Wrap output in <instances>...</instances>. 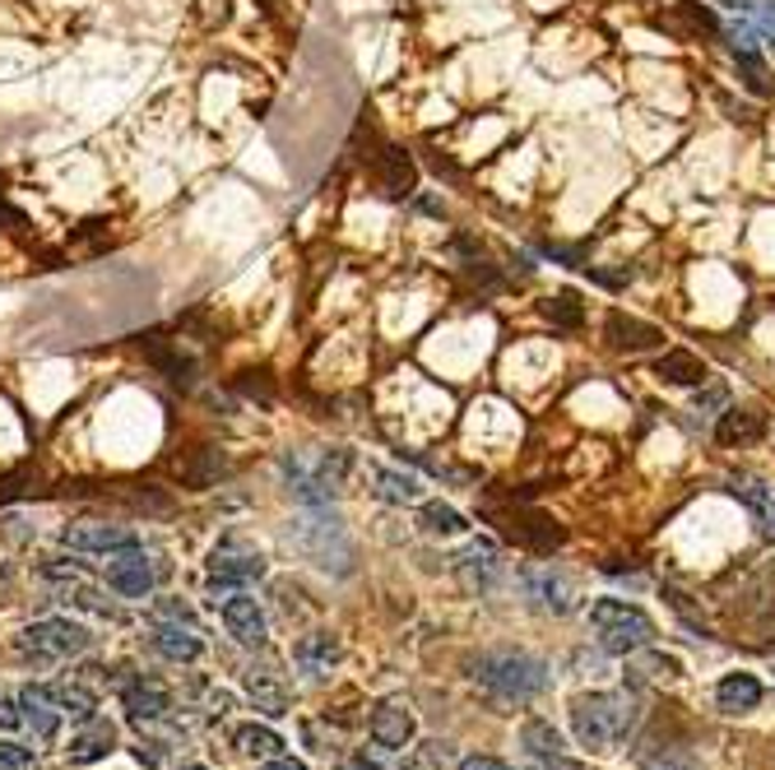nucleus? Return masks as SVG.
Here are the masks:
<instances>
[{
  "label": "nucleus",
  "instance_id": "obj_32",
  "mask_svg": "<svg viewBox=\"0 0 775 770\" xmlns=\"http://www.w3.org/2000/svg\"><path fill=\"white\" fill-rule=\"evenodd\" d=\"M237 747H242L247 757H261V761L284 757V738H279L274 729H265V724H247V729H237Z\"/></svg>",
  "mask_w": 775,
  "mask_h": 770
},
{
  "label": "nucleus",
  "instance_id": "obj_36",
  "mask_svg": "<svg viewBox=\"0 0 775 770\" xmlns=\"http://www.w3.org/2000/svg\"><path fill=\"white\" fill-rule=\"evenodd\" d=\"M678 20H687L697 33H711V38H720V33H725V28H720V20H715V10H711V5H678Z\"/></svg>",
  "mask_w": 775,
  "mask_h": 770
},
{
  "label": "nucleus",
  "instance_id": "obj_23",
  "mask_svg": "<svg viewBox=\"0 0 775 770\" xmlns=\"http://www.w3.org/2000/svg\"><path fill=\"white\" fill-rule=\"evenodd\" d=\"M116 747V729L108 724V720H89L84 724L75 738H71V747H65V757H71L75 766H93V761H102L108 752Z\"/></svg>",
  "mask_w": 775,
  "mask_h": 770
},
{
  "label": "nucleus",
  "instance_id": "obj_38",
  "mask_svg": "<svg viewBox=\"0 0 775 770\" xmlns=\"http://www.w3.org/2000/svg\"><path fill=\"white\" fill-rule=\"evenodd\" d=\"M0 766H5V770H33V747L0 743Z\"/></svg>",
  "mask_w": 775,
  "mask_h": 770
},
{
  "label": "nucleus",
  "instance_id": "obj_50",
  "mask_svg": "<svg viewBox=\"0 0 775 770\" xmlns=\"http://www.w3.org/2000/svg\"><path fill=\"white\" fill-rule=\"evenodd\" d=\"M349 770H382V766H372V761H353Z\"/></svg>",
  "mask_w": 775,
  "mask_h": 770
},
{
  "label": "nucleus",
  "instance_id": "obj_8",
  "mask_svg": "<svg viewBox=\"0 0 775 770\" xmlns=\"http://www.w3.org/2000/svg\"><path fill=\"white\" fill-rule=\"evenodd\" d=\"M61 544L71 548V552H102V557H112V552H122V548H140V538H135V530H126V524H71V530L61 534Z\"/></svg>",
  "mask_w": 775,
  "mask_h": 770
},
{
  "label": "nucleus",
  "instance_id": "obj_9",
  "mask_svg": "<svg viewBox=\"0 0 775 770\" xmlns=\"http://www.w3.org/2000/svg\"><path fill=\"white\" fill-rule=\"evenodd\" d=\"M223 626H228V636L237 645H251V650H261L265 645V612L261 604L251 599L247 589H233V594H223Z\"/></svg>",
  "mask_w": 775,
  "mask_h": 770
},
{
  "label": "nucleus",
  "instance_id": "obj_2",
  "mask_svg": "<svg viewBox=\"0 0 775 770\" xmlns=\"http://www.w3.org/2000/svg\"><path fill=\"white\" fill-rule=\"evenodd\" d=\"M484 520L497 524V534L511 538L515 548L539 552V557L558 552V548L566 544V530H562V524H558L553 516H543L539 506H529L525 497H507V501L488 497V501H484Z\"/></svg>",
  "mask_w": 775,
  "mask_h": 770
},
{
  "label": "nucleus",
  "instance_id": "obj_3",
  "mask_svg": "<svg viewBox=\"0 0 775 770\" xmlns=\"http://www.w3.org/2000/svg\"><path fill=\"white\" fill-rule=\"evenodd\" d=\"M288 544L298 548L307 562H316L321 571H335V575H349L353 571V544L343 534L339 516H325V506H307L302 520L288 524Z\"/></svg>",
  "mask_w": 775,
  "mask_h": 770
},
{
  "label": "nucleus",
  "instance_id": "obj_14",
  "mask_svg": "<svg viewBox=\"0 0 775 770\" xmlns=\"http://www.w3.org/2000/svg\"><path fill=\"white\" fill-rule=\"evenodd\" d=\"M177 479L191 487V493H204V487H214L223 474H228V455L218 446H191L186 455H177Z\"/></svg>",
  "mask_w": 775,
  "mask_h": 770
},
{
  "label": "nucleus",
  "instance_id": "obj_19",
  "mask_svg": "<svg viewBox=\"0 0 775 770\" xmlns=\"http://www.w3.org/2000/svg\"><path fill=\"white\" fill-rule=\"evenodd\" d=\"M372 738L382 743V747H390V752H404L409 743H413V715H409V706H400V701H382L372 710Z\"/></svg>",
  "mask_w": 775,
  "mask_h": 770
},
{
  "label": "nucleus",
  "instance_id": "obj_45",
  "mask_svg": "<svg viewBox=\"0 0 775 770\" xmlns=\"http://www.w3.org/2000/svg\"><path fill=\"white\" fill-rule=\"evenodd\" d=\"M24 479H0V506H5V501H20L24 493H28V487H20Z\"/></svg>",
  "mask_w": 775,
  "mask_h": 770
},
{
  "label": "nucleus",
  "instance_id": "obj_47",
  "mask_svg": "<svg viewBox=\"0 0 775 770\" xmlns=\"http://www.w3.org/2000/svg\"><path fill=\"white\" fill-rule=\"evenodd\" d=\"M135 757H140L145 766H159V752H153V747H145V743H140V747H135Z\"/></svg>",
  "mask_w": 775,
  "mask_h": 770
},
{
  "label": "nucleus",
  "instance_id": "obj_46",
  "mask_svg": "<svg viewBox=\"0 0 775 770\" xmlns=\"http://www.w3.org/2000/svg\"><path fill=\"white\" fill-rule=\"evenodd\" d=\"M265 770H307V766L292 761V757H274V761H265Z\"/></svg>",
  "mask_w": 775,
  "mask_h": 770
},
{
  "label": "nucleus",
  "instance_id": "obj_4",
  "mask_svg": "<svg viewBox=\"0 0 775 770\" xmlns=\"http://www.w3.org/2000/svg\"><path fill=\"white\" fill-rule=\"evenodd\" d=\"M474 678L484 682L492 696L502 701H529L548 687V669L534 655H511V650H497V655H478L474 659Z\"/></svg>",
  "mask_w": 775,
  "mask_h": 770
},
{
  "label": "nucleus",
  "instance_id": "obj_49",
  "mask_svg": "<svg viewBox=\"0 0 775 770\" xmlns=\"http://www.w3.org/2000/svg\"><path fill=\"white\" fill-rule=\"evenodd\" d=\"M228 706H233V696H228V692H214V710L223 715V710H228Z\"/></svg>",
  "mask_w": 775,
  "mask_h": 770
},
{
  "label": "nucleus",
  "instance_id": "obj_13",
  "mask_svg": "<svg viewBox=\"0 0 775 770\" xmlns=\"http://www.w3.org/2000/svg\"><path fill=\"white\" fill-rule=\"evenodd\" d=\"M604 339H609V348H617V353H646V348L664 344V330L650 325V321H636V316H627V311H609Z\"/></svg>",
  "mask_w": 775,
  "mask_h": 770
},
{
  "label": "nucleus",
  "instance_id": "obj_1",
  "mask_svg": "<svg viewBox=\"0 0 775 770\" xmlns=\"http://www.w3.org/2000/svg\"><path fill=\"white\" fill-rule=\"evenodd\" d=\"M636 720H641L636 701L632 696H617V692L580 696L572 706V729H576L580 747H590V752H613L636 729Z\"/></svg>",
  "mask_w": 775,
  "mask_h": 770
},
{
  "label": "nucleus",
  "instance_id": "obj_30",
  "mask_svg": "<svg viewBox=\"0 0 775 770\" xmlns=\"http://www.w3.org/2000/svg\"><path fill=\"white\" fill-rule=\"evenodd\" d=\"M38 692H42L57 710L75 715V720H93V696L84 692V687H71V682H38Z\"/></svg>",
  "mask_w": 775,
  "mask_h": 770
},
{
  "label": "nucleus",
  "instance_id": "obj_20",
  "mask_svg": "<svg viewBox=\"0 0 775 770\" xmlns=\"http://www.w3.org/2000/svg\"><path fill=\"white\" fill-rule=\"evenodd\" d=\"M372 167H376V182H382V190H386L390 200L409 196L413 182H418V172H413V159H409L404 149H395V145H386L382 153H376Z\"/></svg>",
  "mask_w": 775,
  "mask_h": 770
},
{
  "label": "nucleus",
  "instance_id": "obj_42",
  "mask_svg": "<svg viewBox=\"0 0 775 770\" xmlns=\"http://www.w3.org/2000/svg\"><path fill=\"white\" fill-rule=\"evenodd\" d=\"M71 604H75V608H84V612H102V618L112 612L108 604H102V594H98V589H89V585H79V589L71 594Z\"/></svg>",
  "mask_w": 775,
  "mask_h": 770
},
{
  "label": "nucleus",
  "instance_id": "obj_22",
  "mask_svg": "<svg viewBox=\"0 0 775 770\" xmlns=\"http://www.w3.org/2000/svg\"><path fill=\"white\" fill-rule=\"evenodd\" d=\"M367 479H372V493L390 501V506H413V501H423V483L404 474V469H386V464H372L367 469Z\"/></svg>",
  "mask_w": 775,
  "mask_h": 770
},
{
  "label": "nucleus",
  "instance_id": "obj_15",
  "mask_svg": "<svg viewBox=\"0 0 775 770\" xmlns=\"http://www.w3.org/2000/svg\"><path fill=\"white\" fill-rule=\"evenodd\" d=\"M145 358H149L153 372H159L167 385H177V390H191L196 385V362L182 353V344H172L163 335H149L145 339Z\"/></svg>",
  "mask_w": 775,
  "mask_h": 770
},
{
  "label": "nucleus",
  "instance_id": "obj_24",
  "mask_svg": "<svg viewBox=\"0 0 775 770\" xmlns=\"http://www.w3.org/2000/svg\"><path fill=\"white\" fill-rule=\"evenodd\" d=\"M715 701H720V710H729V715L757 710L762 706V682H757L752 673H729V678H720Z\"/></svg>",
  "mask_w": 775,
  "mask_h": 770
},
{
  "label": "nucleus",
  "instance_id": "obj_44",
  "mask_svg": "<svg viewBox=\"0 0 775 770\" xmlns=\"http://www.w3.org/2000/svg\"><path fill=\"white\" fill-rule=\"evenodd\" d=\"M460 770H511L507 761H497V757H464Z\"/></svg>",
  "mask_w": 775,
  "mask_h": 770
},
{
  "label": "nucleus",
  "instance_id": "obj_34",
  "mask_svg": "<svg viewBox=\"0 0 775 770\" xmlns=\"http://www.w3.org/2000/svg\"><path fill=\"white\" fill-rule=\"evenodd\" d=\"M734 65H738V75L748 79V89H752L757 98H766V94H771V70L762 65V57H757V51L734 47Z\"/></svg>",
  "mask_w": 775,
  "mask_h": 770
},
{
  "label": "nucleus",
  "instance_id": "obj_18",
  "mask_svg": "<svg viewBox=\"0 0 775 770\" xmlns=\"http://www.w3.org/2000/svg\"><path fill=\"white\" fill-rule=\"evenodd\" d=\"M149 645L172 663H196L204 655V641L196 636V626H186V622H159Z\"/></svg>",
  "mask_w": 775,
  "mask_h": 770
},
{
  "label": "nucleus",
  "instance_id": "obj_37",
  "mask_svg": "<svg viewBox=\"0 0 775 770\" xmlns=\"http://www.w3.org/2000/svg\"><path fill=\"white\" fill-rule=\"evenodd\" d=\"M632 682H641V678H654V673H678V659H668V655H650L641 663H632Z\"/></svg>",
  "mask_w": 775,
  "mask_h": 770
},
{
  "label": "nucleus",
  "instance_id": "obj_27",
  "mask_svg": "<svg viewBox=\"0 0 775 770\" xmlns=\"http://www.w3.org/2000/svg\"><path fill=\"white\" fill-rule=\"evenodd\" d=\"M729 493H734V497H743V501H748V511L757 516V524H762V534L775 538V487L757 483V479H734V483H729Z\"/></svg>",
  "mask_w": 775,
  "mask_h": 770
},
{
  "label": "nucleus",
  "instance_id": "obj_39",
  "mask_svg": "<svg viewBox=\"0 0 775 770\" xmlns=\"http://www.w3.org/2000/svg\"><path fill=\"white\" fill-rule=\"evenodd\" d=\"M153 618H159V622H186V626H196V612L186 608L182 599H163L159 608H153Z\"/></svg>",
  "mask_w": 775,
  "mask_h": 770
},
{
  "label": "nucleus",
  "instance_id": "obj_25",
  "mask_svg": "<svg viewBox=\"0 0 775 770\" xmlns=\"http://www.w3.org/2000/svg\"><path fill=\"white\" fill-rule=\"evenodd\" d=\"M122 701H126V715H130L135 724H153V720H163V715L172 710L167 692H163V687H153V682H130Z\"/></svg>",
  "mask_w": 775,
  "mask_h": 770
},
{
  "label": "nucleus",
  "instance_id": "obj_40",
  "mask_svg": "<svg viewBox=\"0 0 775 770\" xmlns=\"http://www.w3.org/2000/svg\"><path fill=\"white\" fill-rule=\"evenodd\" d=\"M237 390H242V395H261V405H270V399H274V385L265 381V372H247L242 381H237Z\"/></svg>",
  "mask_w": 775,
  "mask_h": 770
},
{
  "label": "nucleus",
  "instance_id": "obj_43",
  "mask_svg": "<svg viewBox=\"0 0 775 770\" xmlns=\"http://www.w3.org/2000/svg\"><path fill=\"white\" fill-rule=\"evenodd\" d=\"M20 724H24V706L0 696V729H20Z\"/></svg>",
  "mask_w": 775,
  "mask_h": 770
},
{
  "label": "nucleus",
  "instance_id": "obj_5",
  "mask_svg": "<svg viewBox=\"0 0 775 770\" xmlns=\"http://www.w3.org/2000/svg\"><path fill=\"white\" fill-rule=\"evenodd\" d=\"M590 632L599 636V645L609 655H636L654 645V622L636 604H623V599L590 604Z\"/></svg>",
  "mask_w": 775,
  "mask_h": 770
},
{
  "label": "nucleus",
  "instance_id": "obj_26",
  "mask_svg": "<svg viewBox=\"0 0 775 770\" xmlns=\"http://www.w3.org/2000/svg\"><path fill=\"white\" fill-rule=\"evenodd\" d=\"M654 376L668 381V385H701L705 381V362L687 348H668V353L654 358Z\"/></svg>",
  "mask_w": 775,
  "mask_h": 770
},
{
  "label": "nucleus",
  "instance_id": "obj_35",
  "mask_svg": "<svg viewBox=\"0 0 775 770\" xmlns=\"http://www.w3.org/2000/svg\"><path fill=\"white\" fill-rule=\"evenodd\" d=\"M543 316L562 325V330H580L585 325V307L576 302V293H558V297H548L543 302Z\"/></svg>",
  "mask_w": 775,
  "mask_h": 770
},
{
  "label": "nucleus",
  "instance_id": "obj_48",
  "mask_svg": "<svg viewBox=\"0 0 775 770\" xmlns=\"http://www.w3.org/2000/svg\"><path fill=\"white\" fill-rule=\"evenodd\" d=\"M10 575H14V571H10L5 562H0V604H5V594H10Z\"/></svg>",
  "mask_w": 775,
  "mask_h": 770
},
{
  "label": "nucleus",
  "instance_id": "obj_7",
  "mask_svg": "<svg viewBox=\"0 0 775 770\" xmlns=\"http://www.w3.org/2000/svg\"><path fill=\"white\" fill-rule=\"evenodd\" d=\"M84 650H89V632L71 618H42L20 636V655H28L33 663H61Z\"/></svg>",
  "mask_w": 775,
  "mask_h": 770
},
{
  "label": "nucleus",
  "instance_id": "obj_28",
  "mask_svg": "<svg viewBox=\"0 0 775 770\" xmlns=\"http://www.w3.org/2000/svg\"><path fill=\"white\" fill-rule=\"evenodd\" d=\"M247 696L255 701V710H265V715H288V687L279 678H274L270 669H251L247 678Z\"/></svg>",
  "mask_w": 775,
  "mask_h": 770
},
{
  "label": "nucleus",
  "instance_id": "obj_11",
  "mask_svg": "<svg viewBox=\"0 0 775 770\" xmlns=\"http://www.w3.org/2000/svg\"><path fill=\"white\" fill-rule=\"evenodd\" d=\"M279 474H284V483H288V493L298 497L302 506H312V511H316V506H330L335 493H339V487L325 483V479H321V469H316V464H307L298 450H284Z\"/></svg>",
  "mask_w": 775,
  "mask_h": 770
},
{
  "label": "nucleus",
  "instance_id": "obj_12",
  "mask_svg": "<svg viewBox=\"0 0 775 770\" xmlns=\"http://www.w3.org/2000/svg\"><path fill=\"white\" fill-rule=\"evenodd\" d=\"M108 589H116L122 599H145L153 589V567L145 548H122L108 557Z\"/></svg>",
  "mask_w": 775,
  "mask_h": 770
},
{
  "label": "nucleus",
  "instance_id": "obj_41",
  "mask_svg": "<svg viewBox=\"0 0 775 770\" xmlns=\"http://www.w3.org/2000/svg\"><path fill=\"white\" fill-rule=\"evenodd\" d=\"M196 5H200V24H204V28H218L223 20H228V5H233V0H196Z\"/></svg>",
  "mask_w": 775,
  "mask_h": 770
},
{
  "label": "nucleus",
  "instance_id": "obj_16",
  "mask_svg": "<svg viewBox=\"0 0 775 770\" xmlns=\"http://www.w3.org/2000/svg\"><path fill=\"white\" fill-rule=\"evenodd\" d=\"M521 589H525V599H534L548 612L572 608V589H566L562 575H553V567H521Z\"/></svg>",
  "mask_w": 775,
  "mask_h": 770
},
{
  "label": "nucleus",
  "instance_id": "obj_33",
  "mask_svg": "<svg viewBox=\"0 0 775 770\" xmlns=\"http://www.w3.org/2000/svg\"><path fill=\"white\" fill-rule=\"evenodd\" d=\"M418 524H423L427 534H441V538H451V534H464V530H470V524H464V516L455 511V506H446V501H423Z\"/></svg>",
  "mask_w": 775,
  "mask_h": 770
},
{
  "label": "nucleus",
  "instance_id": "obj_17",
  "mask_svg": "<svg viewBox=\"0 0 775 770\" xmlns=\"http://www.w3.org/2000/svg\"><path fill=\"white\" fill-rule=\"evenodd\" d=\"M339 659H343V645L330 632H312V636H302L298 645H292V663H298L307 678H325Z\"/></svg>",
  "mask_w": 775,
  "mask_h": 770
},
{
  "label": "nucleus",
  "instance_id": "obj_10",
  "mask_svg": "<svg viewBox=\"0 0 775 770\" xmlns=\"http://www.w3.org/2000/svg\"><path fill=\"white\" fill-rule=\"evenodd\" d=\"M455 575L470 594H488L502 581V552H497V544H488V538H474V544L455 557Z\"/></svg>",
  "mask_w": 775,
  "mask_h": 770
},
{
  "label": "nucleus",
  "instance_id": "obj_31",
  "mask_svg": "<svg viewBox=\"0 0 775 770\" xmlns=\"http://www.w3.org/2000/svg\"><path fill=\"white\" fill-rule=\"evenodd\" d=\"M20 706H24V720L33 724V733H38V738H57V729H61V715H57V706H51V701H47V696H42L38 687H24Z\"/></svg>",
  "mask_w": 775,
  "mask_h": 770
},
{
  "label": "nucleus",
  "instance_id": "obj_51",
  "mask_svg": "<svg viewBox=\"0 0 775 770\" xmlns=\"http://www.w3.org/2000/svg\"><path fill=\"white\" fill-rule=\"evenodd\" d=\"M182 770H210V766H182Z\"/></svg>",
  "mask_w": 775,
  "mask_h": 770
},
{
  "label": "nucleus",
  "instance_id": "obj_6",
  "mask_svg": "<svg viewBox=\"0 0 775 770\" xmlns=\"http://www.w3.org/2000/svg\"><path fill=\"white\" fill-rule=\"evenodd\" d=\"M265 575V557L261 548H251L242 534H223L218 548L210 552V589L214 594H233L251 581H261Z\"/></svg>",
  "mask_w": 775,
  "mask_h": 770
},
{
  "label": "nucleus",
  "instance_id": "obj_21",
  "mask_svg": "<svg viewBox=\"0 0 775 770\" xmlns=\"http://www.w3.org/2000/svg\"><path fill=\"white\" fill-rule=\"evenodd\" d=\"M521 743L529 747V757H539L548 770H580L572 757H562V733H558L553 724H543V720H525Z\"/></svg>",
  "mask_w": 775,
  "mask_h": 770
},
{
  "label": "nucleus",
  "instance_id": "obj_29",
  "mask_svg": "<svg viewBox=\"0 0 775 770\" xmlns=\"http://www.w3.org/2000/svg\"><path fill=\"white\" fill-rule=\"evenodd\" d=\"M762 413H752V409H729V413H720V423H715V442L720 446H748L762 436Z\"/></svg>",
  "mask_w": 775,
  "mask_h": 770
}]
</instances>
